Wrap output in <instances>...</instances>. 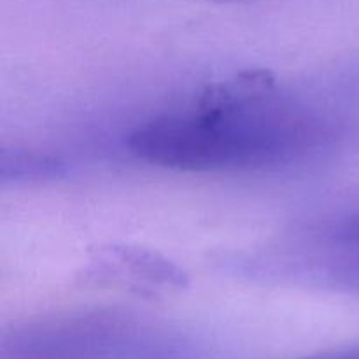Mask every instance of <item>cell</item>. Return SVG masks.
I'll use <instances>...</instances> for the list:
<instances>
[{
	"label": "cell",
	"instance_id": "cell-1",
	"mask_svg": "<svg viewBox=\"0 0 359 359\" xmlns=\"http://www.w3.org/2000/svg\"><path fill=\"white\" fill-rule=\"evenodd\" d=\"M316 125L273 93L248 104L161 116L130 135L133 154L179 170L263 167L311 146Z\"/></svg>",
	"mask_w": 359,
	"mask_h": 359
},
{
	"label": "cell",
	"instance_id": "cell-4",
	"mask_svg": "<svg viewBox=\"0 0 359 359\" xmlns=\"http://www.w3.org/2000/svg\"><path fill=\"white\" fill-rule=\"evenodd\" d=\"M216 2H241V0H216Z\"/></svg>",
	"mask_w": 359,
	"mask_h": 359
},
{
	"label": "cell",
	"instance_id": "cell-3",
	"mask_svg": "<svg viewBox=\"0 0 359 359\" xmlns=\"http://www.w3.org/2000/svg\"><path fill=\"white\" fill-rule=\"evenodd\" d=\"M347 235H349V238L354 242V244L359 245V217L356 221H354L353 224H351L349 233H347Z\"/></svg>",
	"mask_w": 359,
	"mask_h": 359
},
{
	"label": "cell",
	"instance_id": "cell-2",
	"mask_svg": "<svg viewBox=\"0 0 359 359\" xmlns=\"http://www.w3.org/2000/svg\"><path fill=\"white\" fill-rule=\"evenodd\" d=\"M65 175V163L49 154L35 151H2L0 179L2 182H39L53 181Z\"/></svg>",
	"mask_w": 359,
	"mask_h": 359
}]
</instances>
